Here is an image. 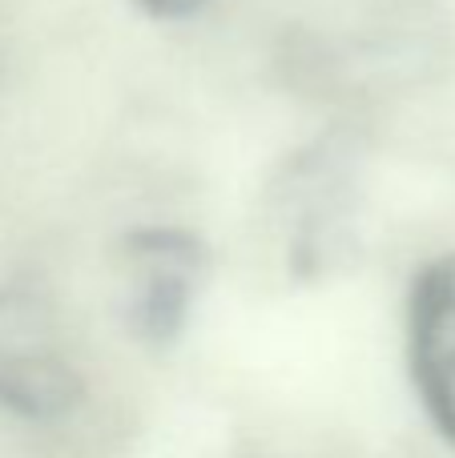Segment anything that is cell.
I'll return each instance as SVG.
<instances>
[{
	"label": "cell",
	"mask_w": 455,
	"mask_h": 458,
	"mask_svg": "<svg viewBox=\"0 0 455 458\" xmlns=\"http://www.w3.org/2000/svg\"><path fill=\"white\" fill-rule=\"evenodd\" d=\"M274 201L287 229L290 269L298 277L327 274L351 253L359 225V145L343 133L306 145L282 165Z\"/></svg>",
	"instance_id": "obj_1"
},
{
	"label": "cell",
	"mask_w": 455,
	"mask_h": 458,
	"mask_svg": "<svg viewBox=\"0 0 455 458\" xmlns=\"http://www.w3.org/2000/svg\"><path fill=\"white\" fill-rule=\"evenodd\" d=\"M210 277V250L182 225H142L121 237L125 322L145 346H174Z\"/></svg>",
	"instance_id": "obj_2"
},
{
	"label": "cell",
	"mask_w": 455,
	"mask_h": 458,
	"mask_svg": "<svg viewBox=\"0 0 455 458\" xmlns=\"http://www.w3.org/2000/svg\"><path fill=\"white\" fill-rule=\"evenodd\" d=\"M81 394L53 314L32 293L0 290V406L16 419L56 422L77 411Z\"/></svg>",
	"instance_id": "obj_3"
},
{
	"label": "cell",
	"mask_w": 455,
	"mask_h": 458,
	"mask_svg": "<svg viewBox=\"0 0 455 458\" xmlns=\"http://www.w3.org/2000/svg\"><path fill=\"white\" fill-rule=\"evenodd\" d=\"M408 366L432 427L455 446V253L427 261L408 290Z\"/></svg>",
	"instance_id": "obj_4"
},
{
	"label": "cell",
	"mask_w": 455,
	"mask_h": 458,
	"mask_svg": "<svg viewBox=\"0 0 455 458\" xmlns=\"http://www.w3.org/2000/svg\"><path fill=\"white\" fill-rule=\"evenodd\" d=\"M210 0H137L142 13H150L153 21H185V16L202 13Z\"/></svg>",
	"instance_id": "obj_5"
}]
</instances>
